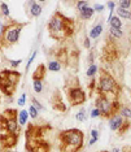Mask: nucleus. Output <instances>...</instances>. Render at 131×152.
<instances>
[{"instance_id":"obj_1","label":"nucleus","mask_w":131,"mask_h":152,"mask_svg":"<svg viewBox=\"0 0 131 152\" xmlns=\"http://www.w3.org/2000/svg\"><path fill=\"white\" fill-rule=\"evenodd\" d=\"M48 30L49 34L56 39H64L66 37H70L73 34V23L61 15L60 12H56L55 15L51 17L49 22H48Z\"/></svg>"},{"instance_id":"obj_2","label":"nucleus","mask_w":131,"mask_h":152,"mask_svg":"<svg viewBox=\"0 0 131 152\" xmlns=\"http://www.w3.org/2000/svg\"><path fill=\"white\" fill-rule=\"evenodd\" d=\"M96 90L99 91L100 95H106V94H110V92L119 94L118 92L119 86L117 83V81L109 73H106V72H103L100 74L98 82H96Z\"/></svg>"},{"instance_id":"obj_3","label":"nucleus","mask_w":131,"mask_h":152,"mask_svg":"<svg viewBox=\"0 0 131 152\" xmlns=\"http://www.w3.org/2000/svg\"><path fill=\"white\" fill-rule=\"evenodd\" d=\"M23 29V23H17V22H11L5 25V30L1 34V42L4 46H12L16 44L20 39L21 31Z\"/></svg>"},{"instance_id":"obj_4","label":"nucleus","mask_w":131,"mask_h":152,"mask_svg":"<svg viewBox=\"0 0 131 152\" xmlns=\"http://www.w3.org/2000/svg\"><path fill=\"white\" fill-rule=\"evenodd\" d=\"M95 108L99 110L100 117L108 118L112 115L117 113V110L119 108V102H110L104 95H99L95 102Z\"/></svg>"},{"instance_id":"obj_5","label":"nucleus","mask_w":131,"mask_h":152,"mask_svg":"<svg viewBox=\"0 0 131 152\" xmlns=\"http://www.w3.org/2000/svg\"><path fill=\"white\" fill-rule=\"evenodd\" d=\"M60 139L63 142V144H69V146H73L78 150H81L83 146V133L78 129H69L65 130L60 134Z\"/></svg>"},{"instance_id":"obj_6","label":"nucleus","mask_w":131,"mask_h":152,"mask_svg":"<svg viewBox=\"0 0 131 152\" xmlns=\"http://www.w3.org/2000/svg\"><path fill=\"white\" fill-rule=\"evenodd\" d=\"M108 127L112 131H123L129 127V121H125L118 113L108 117Z\"/></svg>"},{"instance_id":"obj_7","label":"nucleus","mask_w":131,"mask_h":152,"mask_svg":"<svg viewBox=\"0 0 131 152\" xmlns=\"http://www.w3.org/2000/svg\"><path fill=\"white\" fill-rule=\"evenodd\" d=\"M68 96H69V100L73 105H78V104H82V103L86 102V94L84 91L82 90L81 87H70L69 88V92H68Z\"/></svg>"},{"instance_id":"obj_8","label":"nucleus","mask_w":131,"mask_h":152,"mask_svg":"<svg viewBox=\"0 0 131 152\" xmlns=\"http://www.w3.org/2000/svg\"><path fill=\"white\" fill-rule=\"evenodd\" d=\"M1 127L5 129L9 134L18 137L20 131H21V126L17 122V118H11V120H1Z\"/></svg>"},{"instance_id":"obj_9","label":"nucleus","mask_w":131,"mask_h":152,"mask_svg":"<svg viewBox=\"0 0 131 152\" xmlns=\"http://www.w3.org/2000/svg\"><path fill=\"white\" fill-rule=\"evenodd\" d=\"M15 88H16V86H13L8 81V78H7V70H1L0 72V90L5 95H12Z\"/></svg>"},{"instance_id":"obj_10","label":"nucleus","mask_w":131,"mask_h":152,"mask_svg":"<svg viewBox=\"0 0 131 152\" xmlns=\"http://www.w3.org/2000/svg\"><path fill=\"white\" fill-rule=\"evenodd\" d=\"M27 5H29V13H30V16H31V17H35V18H38L39 16H42L43 7L40 5L38 1L30 0V1L27 3Z\"/></svg>"},{"instance_id":"obj_11","label":"nucleus","mask_w":131,"mask_h":152,"mask_svg":"<svg viewBox=\"0 0 131 152\" xmlns=\"http://www.w3.org/2000/svg\"><path fill=\"white\" fill-rule=\"evenodd\" d=\"M103 23H96V25H94L90 29V33H88V38L90 39H96V38H99L100 35L103 34Z\"/></svg>"},{"instance_id":"obj_12","label":"nucleus","mask_w":131,"mask_h":152,"mask_svg":"<svg viewBox=\"0 0 131 152\" xmlns=\"http://www.w3.org/2000/svg\"><path fill=\"white\" fill-rule=\"evenodd\" d=\"M29 112H27V109H21L18 113H17V122H18L20 126H25L27 125V121H29Z\"/></svg>"},{"instance_id":"obj_13","label":"nucleus","mask_w":131,"mask_h":152,"mask_svg":"<svg viewBox=\"0 0 131 152\" xmlns=\"http://www.w3.org/2000/svg\"><path fill=\"white\" fill-rule=\"evenodd\" d=\"M79 13V17H81L82 20H91L92 18V16L95 15V12H94V9H92V7H90V5H87V7H84L82 11H79L78 12Z\"/></svg>"},{"instance_id":"obj_14","label":"nucleus","mask_w":131,"mask_h":152,"mask_svg":"<svg viewBox=\"0 0 131 152\" xmlns=\"http://www.w3.org/2000/svg\"><path fill=\"white\" fill-rule=\"evenodd\" d=\"M117 113H118V115L122 117L125 121H129L131 118V108L129 105H119Z\"/></svg>"},{"instance_id":"obj_15","label":"nucleus","mask_w":131,"mask_h":152,"mask_svg":"<svg viewBox=\"0 0 131 152\" xmlns=\"http://www.w3.org/2000/svg\"><path fill=\"white\" fill-rule=\"evenodd\" d=\"M7 78H8V81L11 82L13 86H17L20 78H21V74L16 70H7Z\"/></svg>"},{"instance_id":"obj_16","label":"nucleus","mask_w":131,"mask_h":152,"mask_svg":"<svg viewBox=\"0 0 131 152\" xmlns=\"http://www.w3.org/2000/svg\"><path fill=\"white\" fill-rule=\"evenodd\" d=\"M116 13H117V17L121 20H129L131 18V12H130V9H122V8H119V7H117V8L114 9Z\"/></svg>"},{"instance_id":"obj_17","label":"nucleus","mask_w":131,"mask_h":152,"mask_svg":"<svg viewBox=\"0 0 131 152\" xmlns=\"http://www.w3.org/2000/svg\"><path fill=\"white\" fill-rule=\"evenodd\" d=\"M109 23V27H113V29H122V26H123V22H122V20L118 18L117 16H112L109 20H106Z\"/></svg>"},{"instance_id":"obj_18","label":"nucleus","mask_w":131,"mask_h":152,"mask_svg":"<svg viewBox=\"0 0 131 152\" xmlns=\"http://www.w3.org/2000/svg\"><path fill=\"white\" fill-rule=\"evenodd\" d=\"M47 69L49 72H53V73H56V72H60L61 70V63L58 60H52V61H49V63H48Z\"/></svg>"},{"instance_id":"obj_19","label":"nucleus","mask_w":131,"mask_h":152,"mask_svg":"<svg viewBox=\"0 0 131 152\" xmlns=\"http://www.w3.org/2000/svg\"><path fill=\"white\" fill-rule=\"evenodd\" d=\"M17 110L15 109H5L1 115V120H11V118H17Z\"/></svg>"},{"instance_id":"obj_20","label":"nucleus","mask_w":131,"mask_h":152,"mask_svg":"<svg viewBox=\"0 0 131 152\" xmlns=\"http://www.w3.org/2000/svg\"><path fill=\"white\" fill-rule=\"evenodd\" d=\"M43 79H33V90L36 94H40L43 91Z\"/></svg>"},{"instance_id":"obj_21","label":"nucleus","mask_w":131,"mask_h":152,"mask_svg":"<svg viewBox=\"0 0 131 152\" xmlns=\"http://www.w3.org/2000/svg\"><path fill=\"white\" fill-rule=\"evenodd\" d=\"M98 70H99L98 65H96V64H91V65H88L87 70H86V75H87L88 78H94L95 75L98 74Z\"/></svg>"},{"instance_id":"obj_22","label":"nucleus","mask_w":131,"mask_h":152,"mask_svg":"<svg viewBox=\"0 0 131 152\" xmlns=\"http://www.w3.org/2000/svg\"><path fill=\"white\" fill-rule=\"evenodd\" d=\"M87 117H88L87 110H86L84 108H81L77 113H75V120L79 121V122H84V121L87 120Z\"/></svg>"},{"instance_id":"obj_23","label":"nucleus","mask_w":131,"mask_h":152,"mask_svg":"<svg viewBox=\"0 0 131 152\" xmlns=\"http://www.w3.org/2000/svg\"><path fill=\"white\" fill-rule=\"evenodd\" d=\"M109 35L114 39H121L123 37V30L122 29H113V27H109Z\"/></svg>"},{"instance_id":"obj_24","label":"nucleus","mask_w":131,"mask_h":152,"mask_svg":"<svg viewBox=\"0 0 131 152\" xmlns=\"http://www.w3.org/2000/svg\"><path fill=\"white\" fill-rule=\"evenodd\" d=\"M44 70H46V66L44 65H39V66L36 68L35 73L33 75V79H43L44 77Z\"/></svg>"},{"instance_id":"obj_25","label":"nucleus","mask_w":131,"mask_h":152,"mask_svg":"<svg viewBox=\"0 0 131 152\" xmlns=\"http://www.w3.org/2000/svg\"><path fill=\"white\" fill-rule=\"evenodd\" d=\"M0 12H1V15L4 17H7V18H9V17H11L9 5L7 4V3H0Z\"/></svg>"},{"instance_id":"obj_26","label":"nucleus","mask_w":131,"mask_h":152,"mask_svg":"<svg viewBox=\"0 0 131 152\" xmlns=\"http://www.w3.org/2000/svg\"><path fill=\"white\" fill-rule=\"evenodd\" d=\"M31 105H33L34 108H35L39 113H40V112H43V110L46 109V108H44V105L42 104V103H40L38 99H35V98H33V99H31Z\"/></svg>"},{"instance_id":"obj_27","label":"nucleus","mask_w":131,"mask_h":152,"mask_svg":"<svg viewBox=\"0 0 131 152\" xmlns=\"http://www.w3.org/2000/svg\"><path fill=\"white\" fill-rule=\"evenodd\" d=\"M117 7H119V8L122 9H130L131 8V1L130 0H121V1H116Z\"/></svg>"},{"instance_id":"obj_28","label":"nucleus","mask_w":131,"mask_h":152,"mask_svg":"<svg viewBox=\"0 0 131 152\" xmlns=\"http://www.w3.org/2000/svg\"><path fill=\"white\" fill-rule=\"evenodd\" d=\"M27 112H29V117L30 118H33V120H36L38 117H39V112L34 108V107L30 104V107H29V109H27Z\"/></svg>"},{"instance_id":"obj_29","label":"nucleus","mask_w":131,"mask_h":152,"mask_svg":"<svg viewBox=\"0 0 131 152\" xmlns=\"http://www.w3.org/2000/svg\"><path fill=\"white\" fill-rule=\"evenodd\" d=\"M106 7H108V9H109V16H108V20L110 18V17L113 16V12H114V9H116V1H113V0H110V1H106Z\"/></svg>"},{"instance_id":"obj_30","label":"nucleus","mask_w":131,"mask_h":152,"mask_svg":"<svg viewBox=\"0 0 131 152\" xmlns=\"http://www.w3.org/2000/svg\"><path fill=\"white\" fill-rule=\"evenodd\" d=\"M26 99H27L26 92H22V94L18 96V99H17V105H18V107H23L26 104Z\"/></svg>"},{"instance_id":"obj_31","label":"nucleus","mask_w":131,"mask_h":152,"mask_svg":"<svg viewBox=\"0 0 131 152\" xmlns=\"http://www.w3.org/2000/svg\"><path fill=\"white\" fill-rule=\"evenodd\" d=\"M36 55H38V51H33V53L30 55V57H29V60H27V64H26V72L30 69V66H31V64L34 63V60H35V57H36Z\"/></svg>"},{"instance_id":"obj_32","label":"nucleus","mask_w":131,"mask_h":152,"mask_svg":"<svg viewBox=\"0 0 131 152\" xmlns=\"http://www.w3.org/2000/svg\"><path fill=\"white\" fill-rule=\"evenodd\" d=\"M95 13H103L105 11V5L104 4H100V3H95L94 7H92Z\"/></svg>"},{"instance_id":"obj_33","label":"nucleus","mask_w":131,"mask_h":152,"mask_svg":"<svg viewBox=\"0 0 131 152\" xmlns=\"http://www.w3.org/2000/svg\"><path fill=\"white\" fill-rule=\"evenodd\" d=\"M34 152H48V146L46 143H39L38 147L34 150Z\"/></svg>"},{"instance_id":"obj_34","label":"nucleus","mask_w":131,"mask_h":152,"mask_svg":"<svg viewBox=\"0 0 131 152\" xmlns=\"http://www.w3.org/2000/svg\"><path fill=\"white\" fill-rule=\"evenodd\" d=\"M21 64H22L21 58H17V60H9V65H11L12 69H17Z\"/></svg>"},{"instance_id":"obj_35","label":"nucleus","mask_w":131,"mask_h":152,"mask_svg":"<svg viewBox=\"0 0 131 152\" xmlns=\"http://www.w3.org/2000/svg\"><path fill=\"white\" fill-rule=\"evenodd\" d=\"M99 135H100V133H99L98 129H91V131H90V138H91V139L98 140L99 139Z\"/></svg>"},{"instance_id":"obj_36","label":"nucleus","mask_w":131,"mask_h":152,"mask_svg":"<svg viewBox=\"0 0 131 152\" xmlns=\"http://www.w3.org/2000/svg\"><path fill=\"white\" fill-rule=\"evenodd\" d=\"M88 5V3L87 1H83V0H82V1H77L75 3V7H77V11L79 12V11H82V9L84 8V7H87Z\"/></svg>"},{"instance_id":"obj_37","label":"nucleus","mask_w":131,"mask_h":152,"mask_svg":"<svg viewBox=\"0 0 131 152\" xmlns=\"http://www.w3.org/2000/svg\"><path fill=\"white\" fill-rule=\"evenodd\" d=\"M90 117H91V118H99V117H100L99 110L96 109V108H94V109L91 110V112H90Z\"/></svg>"},{"instance_id":"obj_38","label":"nucleus","mask_w":131,"mask_h":152,"mask_svg":"<svg viewBox=\"0 0 131 152\" xmlns=\"http://www.w3.org/2000/svg\"><path fill=\"white\" fill-rule=\"evenodd\" d=\"M83 46H84V48H87V50H90V48H91L92 43H91V39H90L88 37H86V38H84V40H83Z\"/></svg>"},{"instance_id":"obj_39","label":"nucleus","mask_w":131,"mask_h":152,"mask_svg":"<svg viewBox=\"0 0 131 152\" xmlns=\"http://www.w3.org/2000/svg\"><path fill=\"white\" fill-rule=\"evenodd\" d=\"M12 102H13L12 95H5V103H7V104H11Z\"/></svg>"},{"instance_id":"obj_40","label":"nucleus","mask_w":131,"mask_h":152,"mask_svg":"<svg viewBox=\"0 0 131 152\" xmlns=\"http://www.w3.org/2000/svg\"><path fill=\"white\" fill-rule=\"evenodd\" d=\"M88 63H90V65H91V64H95V61H94V53H90L88 55Z\"/></svg>"},{"instance_id":"obj_41","label":"nucleus","mask_w":131,"mask_h":152,"mask_svg":"<svg viewBox=\"0 0 131 152\" xmlns=\"http://www.w3.org/2000/svg\"><path fill=\"white\" fill-rule=\"evenodd\" d=\"M108 152H125V150H122V148H112L110 151H108Z\"/></svg>"},{"instance_id":"obj_42","label":"nucleus","mask_w":131,"mask_h":152,"mask_svg":"<svg viewBox=\"0 0 131 152\" xmlns=\"http://www.w3.org/2000/svg\"><path fill=\"white\" fill-rule=\"evenodd\" d=\"M4 152H13V151H11V150H5Z\"/></svg>"}]
</instances>
